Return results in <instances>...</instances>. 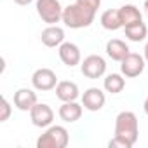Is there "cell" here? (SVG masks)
Here are the masks:
<instances>
[{
  "mask_svg": "<svg viewBox=\"0 0 148 148\" xmlns=\"http://www.w3.org/2000/svg\"><path fill=\"white\" fill-rule=\"evenodd\" d=\"M35 9L38 18L47 25H58L63 21L64 7L61 5L59 0H37Z\"/></svg>",
  "mask_w": 148,
  "mask_h": 148,
  "instance_id": "277c9868",
  "label": "cell"
},
{
  "mask_svg": "<svg viewBox=\"0 0 148 148\" xmlns=\"http://www.w3.org/2000/svg\"><path fill=\"white\" fill-rule=\"evenodd\" d=\"M82 112H84V105H80L77 101H64L58 110L59 119L63 122H68V124H73V122L80 120Z\"/></svg>",
  "mask_w": 148,
  "mask_h": 148,
  "instance_id": "7c38bea8",
  "label": "cell"
},
{
  "mask_svg": "<svg viewBox=\"0 0 148 148\" xmlns=\"http://www.w3.org/2000/svg\"><path fill=\"white\" fill-rule=\"evenodd\" d=\"M125 87V79L122 73H110L103 79V89L110 94H119Z\"/></svg>",
  "mask_w": 148,
  "mask_h": 148,
  "instance_id": "ac0fdd59",
  "label": "cell"
},
{
  "mask_svg": "<svg viewBox=\"0 0 148 148\" xmlns=\"http://www.w3.org/2000/svg\"><path fill=\"white\" fill-rule=\"evenodd\" d=\"M139 136V124L134 112L124 110L115 117V136L108 141L110 148H132Z\"/></svg>",
  "mask_w": 148,
  "mask_h": 148,
  "instance_id": "6da1fadb",
  "label": "cell"
},
{
  "mask_svg": "<svg viewBox=\"0 0 148 148\" xmlns=\"http://www.w3.org/2000/svg\"><path fill=\"white\" fill-rule=\"evenodd\" d=\"M119 12H120V19H122V28L143 21V14H141V11H139L136 5H132V4H125V5H122V7L119 9Z\"/></svg>",
  "mask_w": 148,
  "mask_h": 148,
  "instance_id": "2e32d148",
  "label": "cell"
},
{
  "mask_svg": "<svg viewBox=\"0 0 148 148\" xmlns=\"http://www.w3.org/2000/svg\"><path fill=\"white\" fill-rule=\"evenodd\" d=\"M99 23L105 30L108 32H117L119 28H122V19H120V12L119 9H108L101 14Z\"/></svg>",
  "mask_w": 148,
  "mask_h": 148,
  "instance_id": "e0dca14e",
  "label": "cell"
},
{
  "mask_svg": "<svg viewBox=\"0 0 148 148\" xmlns=\"http://www.w3.org/2000/svg\"><path fill=\"white\" fill-rule=\"evenodd\" d=\"M80 98H82L84 108L89 110V112H99L105 106V103H106V96H105V92L99 87H89V89H86Z\"/></svg>",
  "mask_w": 148,
  "mask_h": 148,
  "instance_id": "30bf717a",
  "label": "cell"
},
{
  "mask_svg": "<svg viewBox=\"0 0 148 148\" xmlns=\"http://www.w3.org/2000/svg\"><path fill=\"white\" fill-rule=\"evenodd\" d=\"M37 103H38V99H37V92L33 89L21 87L14 92V106L19 112H30Z\"/></svg>",
  "mask_w": 148,
  "mask_h": 148,
  "instance_id": "8fae6325",
  "label": "cell"
},
{
  "mask_svg": "<svg viewBox=\"0 0 148 148\" xmlns=\"http://www.w3.org/2000/svg\"><path fill=\"white\" fill-rule=\"evenodd\" d=\"M30 120L35 127L45 129L49 125H52L54 120V110L47 105V103H37L32 110H30Z\"/></svg>",
  "mask_w": 148,
  "mask_h": 148,
  "instance_id": "ba28073f",
  "label": "cell"
},
{
  "mask_svg": "<svg viewBox=\"0 0 148 148\" xmlns=\"http://www.w3.org/2000/svg\"><path fill=\"white\" fill-rule=\"evenodd\" d=\"M0 122H7L9 117H11V112H12V106L11 103L7 101V98H2V106H0Z\"/></svg>",
  "mask_w": 148,
  "mask_h": 148,
  "instance_id": "ffe728a7",
  "label": "cell"
},
{
  "mask_svg": "<svg viewBox=\"0 0 148 148\" xmlns=\"http://www.w3.org/2000/svg\"><path fill=\"white\" fill-rule=\"evenodd\" d=\"M58 82L59 80L56 77V73L51 68H38L32 75V86L35 91H42V92L52 91V89H56Z\"/></svg>",
  "mask_w": 148,
  "mask_h": 148,
  "instance_id": "52a82bcc",
  "label": "cell"
},
{
  "mask_svg": "<svg viewBox=\"0 0 148 148\" xmlns=\"http://www.w3.org/2000/svg\"><path fill=\"white\" fill-rule=\"evenodd\" d=\"M40 40L45 47H59L64 42V30L58 25H47V28L42 30Z\"/></svg>",
  "mask_w": 148,
  "mask_h": 148,
  "instance_id": "4fadbf2b",
  "label": "cell"
},
{
  "mask_svg": "<svg viewBox=\"0 0 148 148\" xmlns=\"http://www.w3.org/2000/svg\"><path fill=\"white\" fill-rule=\"evenodd\" d=\"M125 2H127V0H125Z\"/></svg>",
  "mask_w": 148,
  "mask_h": 148,
  "instance_id": "484cf974",
  "label": "cell"
},
{
  "mask_svg": "<svg viewBox=\"0 0 148 148\" xmlns=\"http://www.w3.org/2000/svg\"><path fill=\"white\" fill-rule=\"evenodd\" d=\"M80 71L84 77H87L91 80L101 79L106 73V61L99 54H91V56L84 58V61L80 63Z\"/></svg>",
  "mask_w": 148,
  "mask_h": 148,
  "instance_id": "5b68a950",
  "label": "cell"
},
{
  "mask_svg": "<svg viewBox=\"0 0 148 148\" xmlns=\"http://www.w3.org/2000/svg\"><path fill=\"white\" fill-rule=\"evenodd\" d=\"M58 54H59V59L63 61V64L73 68L82 63V54H80V47L73 42H63L59 47H58Z\"/></svg>",
  "mask_w": 148,
  "mask_h": 148,
  "instance_id": "9c48e42d",
  "label": "cell"
},
{
  "mask_svg": "<svg viewBox=\"0 0 148 148\" xmlns=\"http://www.w3.org/2000/svg\"><path fill=\"white\" fill-rule=\"evenodd\" d=\"M14 4H18V5H30L33 0H12Z\"/></svg>",
  "mask_w": 148,
  "mask_h": 148,
  "instance_id": "7402d4cb",
  "label": "cell"
},
{
  "mask_svg": "<svg viewBox=\"0 0 148 148\" xmlns=\"http://www.w3.org/2000/svg\"><path fill=\"white\" fill-rule=\"evenodd\" d=\"M143 11H145V14L148 16V0H145V4H143Z\"/></svg>",
  "mask_w": 148,
  "mask_h": 148,
  "instance_id": "d4e9b609",
  "label": "cell"
},
{
  "mask_svg": "<svg viewBox=\"0 0 148 148\" xmlns=\"http://www.w3.org/2000/svg\"><path fill=\"white\" fill-rule=\"evenodd\" d=\"M143 58H145V61L148 63V42L145 44V49H143Z\"/></svg>",
  "mask_w": 148,
  "mask_h": 148,
  "instance_id": "603a6c76",
  "label": "cell"
},
{
  "mask_svg": "<svg viewBox=\"0 0 148 148\" xmlns=\"http://www.w3.org/2000/svg\"><path fill=\"white\" fill-rule=\"evenodd\" d=\"M94 18H96V12L79 2L75 4H70L64 7L63 11V21L64 26L71 28V30H80V28H87L94 23Z\"/></svg>",
  "mask_w": 148,
  "mask_h": 148,
  "instance_id": "7a4b0ae2",
  "label": "cell"
},
{
  "mask_svg": "<svg viewBox=\"0 0 148 148\" xmlns=\"http://www.w3.org/2000/svg\"><path fill=\"white\" fill-rule=\"evenodd\" d=\"M56 96L59 101H77L80 98V91L79 86L71 80H61L56 86Z\"/></svg>",
  "mask_w": 148,
  "mask_h": 148,
  "instance_id": "5bb4252c",
  "label": "cell"
},
{
  "mask_svg": "<svg viewBox=\"0 0 148 148\" xmlns=\"http://www.w3.org/2000/svg\"><path fill=\"white\" fill-rule=\"evenodd\" d=\"M124 32H125L127 40H131V42H143L146 38V35H148V28H146V25L143 21L125 26Z\"/></svg>",
  "mask_w": 148,
  "mask_h": 148,
  "instance_id": "d6986e66",
  "label": "cell"
},
{
  "mask_svg": "<svg viewBox=\"0 0 148 148\" xmlns=\"http://www.w3.org/2000/svg\"><path fill=\"white\" fill-rule=\"evenodd\" d=\"M70 134L63 125H49L37 139V148H66Z\"/></svg>",
  "mask_w": 148,
  "mask_h": 148,
  "instance_id": "3957f363",
  "label": "cell"
},
{
  "mask_svg": "<svg viewBox=\"0 0 148 148\" xmlns=\"http://www.w3.org/2000/svg\"><path fill=\"white\" fill-rule=\"evenodd\" d=\"M105 51H106V54H108V58H110V59L119 61V63H120V61H122L129 52H131L129 45H127L124 40H120V38H112V40H108V42H106Z\"/></svg>",
  "mask_w": 148,
  "mask_h": 148,
  "instance_id": "9a60e30c",
  "label": "cell"
},
{
  "mask_svg": "<svg viewBox=\"0 0 148 148\" xmlns=\"http://www.w3.org/2000/svg\"><path fill=\"white\" fill-rule=\"evenodd\" d=\"M145 66H146V61H145V58L141 54L129 52L120 61V73L127 79H134V77H139L145 71Z\"/></svg>",
  "mask_w": 148,
  "mask_h": 148,
  "instance_id": "8992f818",
  "label": "cell"
},
{
  "mask_svg": "<svg viewBox=\"0 0 148 148\" xmlns=\"http://www.w3.org/2000/svg\"><path fill=\"white\" fill-rule=\"evenodd\" d=\"M143 110H145V113L148 115V96H146V99H145V103H143Z\"/></svg>",
  "mask_w": 148,
  "mask_h": 148,
  "instance_id": "cb8c5ba5",
  "label": "cell"
},
{
  "mask_svg": "<svg viewBox=\"0 0 148 148\" xmlns=\"http://www.w3.org/2000/svg\"><path fill=\"white\" fill-rule=\"evenodd\" d=\"M75 2H79V4H82V5L92 9L94 12H98V9L101 7V0H75Z\"/></svg>",
  "mask_w": 148,
  "mask_h": 148,
  "instance_id": "44dd1931",
  "label": "cell"
}]
</instances>
